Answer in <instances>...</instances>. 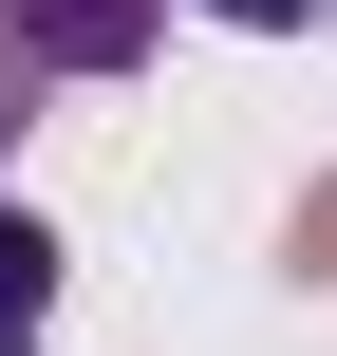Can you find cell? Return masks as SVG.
Returning a JSON list of instances; mask_svg holds the SVG:
<instances>
[{"instance_id":"7a4b0ae2","label":"cell","mask_w":337,"mask_h":356,"mask_svg":"<svg viewBox=\"0 0 337 356\" xmlns=\"http://www.w3.org/2000/svg\"><path fill=\"white\" fill-rule=\"evenodd\" d=\"M38 300H56V244H38L19 207H0V338H38Z\"/></svg>"},{"instance_id":"277c9868","label":"cell","mask_w":337,"mask_h":356,"mask_svg":"<svg viewBox=\"0 0 337 356\" xmlns=\"http://www.w3.org/2000/svg\"><path fill=\"white\" fill-rule=\"evenodd\" d=\"M300 263H337V188H319V207H300Z\"/></svg>"},{"instance_id":"5b68a950","label":"cell","mask_w":337,"mask_h":356,"mask_svg":"<svg viewBox=\"0 0 337 356\" xmlns=\"http://www.w3.org/2000/svg\"><path fill=\"white\" fill-rule=\"evenodd\" d=\"M0 131H19V75H0Z\"/></svg>"},{"instance_id":"6da1fadb","label":"cell","mask_w":337,"mask_h":356,"mask_svg":"<svg viewBox=\"0 0 337 356\" xmlns=\"http://www.w3.org/2000/svg\"><path fill=\"white\" fill-rule=\"evenodd\" d=\"M169 0H0V56L19 75H131Z\"/></svg>"},{"instance_id":"3957f363","label":"cell","mask_w":337,"mask_h":356,"mask_svg":"<svg viewBox=\"0 0 337 356\" xmlns=\"http://www.w3.org/2000/svg\"><path fill=\"white\" fill-rule=\"evenodd\" d=\"M206 19H244V38H281V19H319V0H206Z\"/></svg>"},{"instance_id":"8992f818","label":"cell","mask_w":337,"mask_h":356,"mask_svg":"<svg viewBox=\"0 0 337 356\" xmlns=\"http://www.w3.org/2000/svg\"><path fill=\"white\" fill-rule=\"evenodd\" d=\"M0 356H38V338H0Z\"/></svg>"}]
</instances>
